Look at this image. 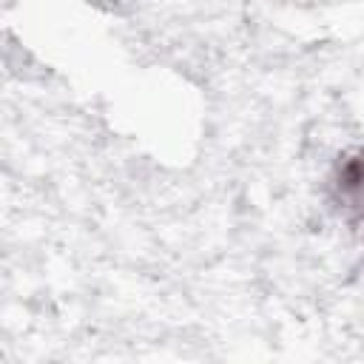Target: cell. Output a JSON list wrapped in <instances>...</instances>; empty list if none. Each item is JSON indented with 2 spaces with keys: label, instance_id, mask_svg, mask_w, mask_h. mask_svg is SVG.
Returning <instances> with one entry per match:
<instances>
[{
  "label": "cell",
  "instance_id": "1",
  "mask_svg": "<svg viewBox=\"0 0 364 364\" xmlns=\"http://www.w3.org/2000/svg\"><path fill=\"white\" fill-rule=\"evenodd\" d=\"M338 188L347 196H361L364 193V151L347 156L338 168Z\"/></svg>",
  "mask_w": 364,
  "mask_h": 364
}]
</instances>
